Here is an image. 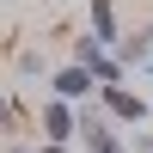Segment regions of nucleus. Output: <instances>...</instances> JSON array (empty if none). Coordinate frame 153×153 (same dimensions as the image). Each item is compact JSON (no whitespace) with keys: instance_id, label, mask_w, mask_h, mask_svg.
<instances>
[{"instance_id":"nucleus-1","label":"nucleus","mask_w":153,"mask_h":153,"mask_svg":"<svg viewBox=\"0 0 153 153\" xmlns=\"http://www.w3.org/2000/svg\"><path fill=\"white\" fill-rule=\"evenodd\" d=\"M37 129H43V141H49V147H68L74 135H80V104L43 98V110H37Z\"/></svg>"},{"instance_id":"nucleus-2","label":"nucleus","mask_w":153,"mask_h":153,"mask_svg":"<svg viewBox=\"0 0 153 153\" xmlns=\"http://www.w3.org/2000/svg\"><path fill=\"white\" fill-rule=\"evenodd\" d=\"M49 98H61V104H86V98H98V86H92V74L86 68H55L49 74Z\"/></svg>"},{"instance_id":"nucleus-3","label":"nucleus","mask_w":153,"mask_h":153,"mask_svg":"<svg viewBox=\"0 0 153 153\" xmlns=\"http://www.w3.org/2000/svg\"><path fill=\"white\" fill-rule=\"evenodd\" d=\"M98 110H104L110 123H141L147 117V98L129 92V86H104V92H98Z\"/></svg>"},{"instance_id":"nucleus-4","label":"nucleus","mask_w":153,"mask_h":153,"mask_svg":"<svg viewBox=\"0 0 153 153\" xmlns=\"http://www.w3.org/2000/svg\"><path fill=\"white\" fill-rule=\"evenodd\" d=\"M86 37H92L98 49H117L123 31H117V0H92L86 6Z\"/></svg>"},{"instance_id":"nucleus-5","label":"nucleus","mask_w":153,"mask_h":153,"mask_svg":"<svg viewBox=\"0 0 153 153\" xmlns=\"http://www.w3.org/2000/svg\"><path fill=\"white\" fill-rule=\"evenodd\" d=\"M110 55H117V68H123V74L147 68V61H153V31H147V25H141V31H123V43L110 49Z\"/></svg>"},{"instance_id":"nucleus-6","label":"nucleus","mask_w":153,"mask_h":153,"mask_svg":"<svg viewBox=\"0 0 153 153\" xmlns=\"http://www.w3.org/2000/svg\"><path fill=\"white\" fill-rule=\"evenodd\" d=\"M19 123V110H12V98H0V129H12Z\"/></svg>"},{"instance_id":"nucleus-7","label":"nucleus","mask_w":153,"mask_h":153,"mask_svg":"<svg viewBox=\"0 0 153 153\" xmlns=\"http://www.w3.org/2000/svg\"><path fill=\"white\" fill-rule=\"evenodd\" d=\"M37 153H68V147H49V141H43V147H37Z\"/></svg>"},{"instance_id":"nucleus-8","label":"nucleus","mask_w":153,"mask_h":153,"mask_svg":"<svg viewBox=\"0 0 153 153\" xmlns=\"http://www.w3.org/2000/svg\"><path fill=\"white\" fill-rule=\"evenodd\" d=\"M6 153H37V147H6Z\"/></svg>"},{"instance_id":"nucleus-9","label":"nucleus","mask_w":153,"mask_h":153,"mask_svg":"<svg viewBox=\"0 0 153 153\" xmlns=\"http://www.w3.org/2000/svg\"><path fill=\"white\" fill-rule=\"evenodd\" d=\"M147 74H153V61H147Z\"/></svg>"},{"instance_id":"nucleus-10","label":"nucleus","mask_w":153,"mask_h":153,"mask_svg":"<svg viewBox=\"0 0 153 153\" xmlns=\"http://www.w3.org/2000/svg\"><path fill=\"white\" fill-rule=\"evenodd\" d=\"M147 31H153V19H147Z\"/></svg>"}]
</instances>
